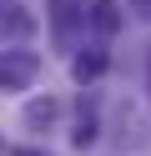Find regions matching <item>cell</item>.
Returning a JSON list of instances; mask_svg holds the SVG:
<instances>
[{"mask_svg": "<svg viewBox=\"0 0 151 156\" xmlns=\"http://www.w3.org/2000/svg\"><path fill=\"white\" fill-rule=\"evenodd\" d=\"M81 10H86V25H96L101 35H116L121 30V0H81Z\"/></svg>", "mask_w": 151, "mask_h": 156, "instance_id": "obj_3", "label": "cell"}, {"mask_svg": "<svg viewBox=\"0 0 151 156\" xmlns=\"http://www.w3.org/2000/svg\"><path fill=\"white\" fill-rule=\"evenodd\" d=\"M76 20H86V10H76V0H56V5H50V25H56L60 45L76 41Z\"/></svg>", "mask_w": 151, "mask_h": 156, "instance_id": "obj_5", "label": "cell"}, {"mask_svg": "<svg viewBox=\"0 0 151 156\" xmlns=\"http://www.w3.org/2000/svg\"><path fill=\"white\" fill-rule=\"evenodd\" d=\"M40 76V55L25 51V45H10L0 51V91H30Z\"/></svg>", "mask_w": 151, "mask_h": 156, "instance_id": "obj_1", "label": "cell"}, {"mask_svg": "<svg viewBox=\"0 0 151 156\" xmlns=\"http://www.w3.org/2000/svg\"><path fill=\"white\" fill-rule=\"evenodd\" d=\"M106 66H111V55L101 51V45H86V51L70 55V81H76V86H91V81L106 76Z\"/></svg>", "mask_w": 151, "mask_h": 156, "instance_id": "obj_2", "label": "cell"}, {"mask_svg": "<svg viewBox=\"0 0 151 156\" xmlns=\"http://www.w3.org/2000/svg\"><path fill=\"white\" fill-rule=\"evenodd\" d=\"M25 131H56V121H60V101L56 96H35V101L25 106Z\"/></svg>", "mask_w": 151, "mask_h": 156, "instance_id": "obj_4", "label": "cell"}, {"mask_svg": "<svg viewBox=\"0 0 151 156\" xmlns=\"http://www.w3.org/2000/svg\"><path fill=\"white\" fill-rule=\"evenodd\" d=\"M131 10H136L141 20H151V0H131Z\"/></svg>", "mask_w": 151, "mask_h": 156, "instance_id": "obj_9", "label": "cell"}, {"mask_svg": "<svg viewBox=\"0 0 151 156\" xmlns=\"http://www.w3.org/2000/svg\"><path fill=\"white\" fill-rule=\"evenodd\" d=\"M0 156H5V141H0Z\"/></svg>", "mask_w": 151, "mask_h": 156, "instance_id": "obj_10", "label": "cell"}, {"mask_svg": "<svg viewBox=\"0 0 151 156\" xmlns=\"http://www.w3.org/2000/svg\"><path fill=\"white\" fill-rule=\"evenodd\" d=\"M0 30H10V35H30V30H35V20H30V15H20V5H10V15H0Z\"/></svg>", "mask_w": 151, "mask_h": 156, "instance_id": "obj_7", "label": "cell"}, {"mask_svg": "<svg viewBox=\"0 0 151 156\" xmlns=\"http://www.w3.org/2000/svg\"><path fill=\"white\" fill-rule=\"evenodd\" d=\"M96 111H81V121H76V131H70V146H81V151H86L91 141H96Z\"/></svg>", "mask_w": 151, "mask_h": 156, "instance_id": "obj_6", "label": "cell"}, {"mask_svg": "<svg viewBox=\"0 0 151 156\" xmlns=\"http://www.w3.org/2000/svg\"><path fill=\"white\" fill-rule=\"evenodd\" d=\"M5 156H50V151H40V146H10Z\"/></svg>", "mask_w": 151, "mask_h": 156, "instance_id": "obj_8", "label": "cell"}]
</instances>
